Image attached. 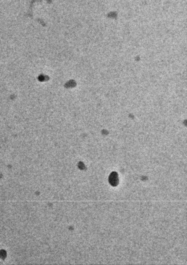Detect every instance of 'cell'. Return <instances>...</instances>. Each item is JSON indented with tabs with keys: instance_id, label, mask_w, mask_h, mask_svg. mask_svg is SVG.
<instances>
[{
	"instance_id": "6da1fadb",
	"label": "cell",
	"mask_w": 187,
	"mask_h": 265,
	"mask_svg": "<svg viewBox=\"0 0 187 265\" xmlns=\"http://www.w3.org/2000/svg\"><path fill=\"white\" fill-rule=\"evenodd\" d=\"M109 182L112 186H116L119 183L118 174L116 172H112L109 177Z\"/></svg>"
}]
</instances>
